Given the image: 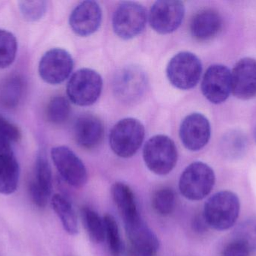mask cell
<instances>
[{
	"label": "cell",
	"instance_id": "9a60e30c",
	"mask_svg": "<svg viewBox=\"0 0 256 256\" xmlns=\"http://www.w3.org/2000/svg\"><path fill=\"white\" fill-rule=\"evenodd\" d=\"M232 93L238 99L248 100L256 96V60L242 59L232 72Z\"/></svg>",
	"mask_w": 256,
	"mask_h": 256
},
{
	"label": "cell",
	"instance_id": "7a4b0ae2",
	"mask_svg": "<svg viewBox=\"0 0 256 256\" xmlns=\"http://www.w3.org/2000/svg\"><path fill=\"white\" fill-rule=\"evenodd\" d=\"M214 171L207 164L194 162L188 165L180 175L179 190L190 201L204 199L214 186Z\"/></svg>",
	"mask_w": 256,
	"mask_h": 256
},
{
	"label": "cell",
	"instance_id": "d6986e66",
	"mask_svg": "<svg viewBox=\"0 0 256 256\" xmlns=\"http://www.w3.org/2000/svg\"><path fill=\"white\" fill-rule=\"evenodd\" d=\"M221 28L222 18L212 9H204L196 14L190 26L191 35L198 41L213 39L220 33Z\"/></svg>",
	"mask_w": 256,
	"mask_h": 256
},
{
	"label": "cell",
	"instance_id": "484cf974",
	"mask_svg": "<svg viewBox=\"0 0 256 256\" xmlns=\"http://www.w3.org/2000/svg\"><path fill=\"white\" fill-rule=\"evenodd\" d=\"M18 41L13 33L0 29V69L10 66L16 58Z\"/></svg>",
	"mask_w": 256,
	"mask_h": 256
},
{
	"label": "cell",
	"instance_id": "2e32d148",
	"mask_svg": "<svg viewBox=\"0 0 256 256\" xmlns=\"http://www.w3.org/2000/svg\"><path fill=\"white\" fill-rule=\"evenodd\" d=\"M102 10L94 1H84L78 5L69 18L70 28L78 36H88L98 31L102 22Z\"/></svg>",
	"mask_w": 256,
	"mask_h": 256
},
{
	"label": "cell",
	"instance_id": "7402d4cb",
	"mask_svg": "<svg viewBox=\"0 0 256 256\" xmlns=\"http://www.w3.org/2000/svg\"><path fill=\"white\" fill-rule=\"evenodd\" d=\"M51 204L66 232L76 235L79 231V223L72 203L63 195L56 194L51 198Z\"/></svg>",
	"mask_w": 256,
	"mask_h": 256
},
{
	"label": "cell",
	"instance_id": "ba28073f",
	"mask_svg": "<svg viewBox=\"0 0 256 256\" xmlns=\"http://www.w3.org/2000/svg\"><path fill=\"white\" fill-rule=\"evenodd\" d=\"M147 76L144 71L136 66H128L116 74L112 82L114 94L123 103L137 102L146 91Z\"/></svg>",
	"mask_w": 256,
	"mask_h": 256
},
{
	"label": "cell",
	"instance_id": "5b68a950",
	"mask_svg": "<svg viewBox=\"0 0 256 256\" xmlns=\"http://www.w3.org/2000/svg\"><path fill=\"white\" fill-rule=\"evenodd\" d=\"M103 80L96 71L81 69L69 80L67 94L69 99L79 106H90L97 102L102 94Z\"/></svg>",
	"mask_w": 256,
	"mask_h": 256
},
{
	"label": "cell",
	"instance_id": "4dcf8cb0",
	"mask_svg": "<svg viewBox=\"0 0 256 256\" xmlns=\"http://www.w3.org/2000/svg\"><path fill=\"white\" fill-rule=\"evenodd\" d=\"M154 210L160 216L171 214L176 207V195L170 188H162L155 192L152 198Z\"/></svg>",
	"mask_w": 256,
	"mask_h": 256
},
{
	"label": "cell",
	"instance_id": "cb8c5ba5",
	"mask_svg": "<svg viewBox=\"0 0 256 256\" xmlns=\"http://www.w3.org/2000/svg\"><path fill=\"white\" fill-rule=\"evenodd\" d=\"M220 146L221 150L226 159H238L248 150V138L240 131H230L222 137Z\"/></svg>",
	"mask_w": 256,
	"mask_h": 256
},
{
	"label": "cell",
	"instance_id": "3957f363",
	"mask_svg": "<svg viewBox=\"0 0 256 256\" xmlns=\"http://www.w3.org/2000/svg\"><path fill=\"white\" fill-rule=\"evenodd\" d=\"M143 159L146 166L154 174L166 175L177 164V147L170 137L155 135L146 142L143 149Z\"/></svg>",
	"mask_w": 256,
	"mask_h": 256
},
{
	"label": "cell",
	"instance_id": "4316f807",
	"mask_svg": "<svg viewBox=\"0 0 256 256\" xmlns=\"http://www.w3.org/2000/svg\"><path fill=\"white\" fill-rule=\"evenodd\" d=\"M70 114V103L63 96L52 98L46 107V118L52 124H63L67 121Z\"/></svg>",
	"mask_w": 256,
	"mask_h": 256
},
{
	"label": "cell",
	"instance_id": "9c48e42d",
	"mask_svg": "<svg viewBox=\"0 0 256 256\" xmlns=\"http://www.w3.org/2000/svg\"><path fill=\"white\" fill-rule=\"evenodd\" d=\"M52 162L63 180L75 188L86 183L88 174L82 161L66 146H58L51 150Z\"/></svg>",
	"mask_w": 256,
	"mask_h": 256
},
{
	"label": "cell",
	"instance_id": "83f0119b",
	"mask_svg": "<svg viewBox=\"0 0 256 256\" xmlns=\"http://www.w3.org/2000/svg\"><path fill=\"white\" fill-rule=\"evenodd\" d=\"M21 139L18 126L0 115V153H12V144Z\"/></svg>",
	"mask_w": 256,
	"mask_h": 256
},
{
	"label": "cell",
	"instance_id": "7c38bea8",
	"mask_svg": "<svg viewBox=\"0 0 256 256\" xmlns=\"http://www.w3.org/2000/svg\"><path fill=\"white\" fill-rule=\"evenodd\" d=\"M201 89L209 102L222 103L232 93L231 71L224 65H212L204 73Z\"/></svg>",
	"mask_w": 256,
	"mask_h": 256
},
{
	"label": "cell",
	"instance_id": "5bb4252c",
	"mask_svg": "<svg viewBox=\"0 0 256 256\" xmlns=\"http://www.w3.org/2000/svg\"><path fill=\"white\" fill-rule=\"evenodd\" d=\"M210 122L200 113H192L186 116L179 130L182 144L191 151H198L206 147L210 140Z\"/></svg>",
	"mask_w": 256,
	"mask_h": 256
},
{
	"label": "cell",
	"instance_id": "d4e9b609",
	"mask_svg": "<svg viewBox=\"0 0 256 256\" xmlns=\"http://www.w3.org/2000/svg\"><path fill=\"white\" fill-rule=\"evenodd\" d=\"M81 218L86 231L91 240L96 243H100L105 240V225L104 218L88 207L81 209Z\"/></svg>",
	"mask_w": 256,
	"mask_h": 256
},
{
	"label": "cell",
	"instance_id": "ac0fdd59",
	"mask_svg": "<svg viewBox=\"0 0 256 256\" xmlns=\"http://www.w3.org/2000/svg\"><path fill=\"white\" fill-rule=\"evenodd\" d=\"M74 135L78 145L91 150L102 143L104 128L98 117L91 114H82L75 121Z\"/></svg>",
	"mask_w": 256,
	"mask_h": 256
},
{
	"label": "cell",
	"instance_id": "f1b7e54d",
	"mask_svg": "<svg viewBox=\"0 0 256 256\" xmlns=\"http://www.w3.org/2000/svg\"><path fill=\"white\" fill-rule=\"evenodd\" d=\"M105 225V240L108 242L110 252L114 256H120L122 252V242L120 228L115 218L110 214L104 216Z\"/></svg>",
	"mask_w": 256,
	"mask_h": 256
},
{
	"label": "cell",
	"instance_id": "44dd1931",
	"mask_svg": "<svg viewBox=\"0 0 256 256\" xmlns=\"http://www.w3.org/2000/svg\"><path fill=\"white\" fill-rule=\"evenodd\" d=\"M19 179V164L14 153H0V194H13L18 189Z\"/></svg>",
	"mask_w": 256,
	"mask_h": 256
},
{
	"label": "cell",
	"instance_id": "d6a6232c",
	"mask_svg": "<svg viewBox=\"0 0 256 256\" xmlns=\"http://www.w3.org/2000/svg\"><path fill=\"white\" fill-rule=\"evenodd\" d=\"M251 252L243 243L232 240L222 251V256H250Z\"/></svg>",
	"mask_w": 256,
	"mask_h": 256
},
{
	"label": "cell",
	"instance_id": "1f68e13d",
	"mask_svg": "<svg viewBox=\"0 0 256 256\" xmlns=\"http://www.w3.org/2000/svg\"><path fill=\"white\" fill-rule=\"evenodd\" d=\"M19 8L26 21L34 22L44 16L48 6L45 1H22L20 2Z\"/></svg>",
	"mask_w": 256,
	"mask_h": 256
},
{
	"label": "cell",
	"instance_id": "f546056e",
	"mask_svg": "<svg viewBox=\"0 0 256 256\" xmlns=\"http://www.w3.org/2000/svg\"><path fill=\"white\" fill-rule=\"evenodd\" d=\"M232 240L243 243L251 252L256 251V217L242 222L233 233Z\"/></svg>",
	"mask_w": 256,
	"mask_h": 256
},
{
	"label": "cell",
	"instance_id": "8fae6325",
	"mask_svg": "<svg viewBox=\"0 0 256 256\" xmlns=\"http://www.w3.org/2000/svg\"><path fill=\"white\" fill-rule=\"evenodd\" d=\"M184 14L185 8L182 2L160 0L152 6L149 13V22L156 33L168 34L180 27Z\"/></svg>",
	"mask_w": 256,
	"mask_h": 256
},
{
	"label": "cell",
	"instance_id": "e0dca14e",
	"mask_svg": "<svg viewBox=\"0 0 256 256\" xmlns=\"http://www.w3.org/2000/svg\"><path fill=\"white\" fill-rule=\"evenodd\" d=\"M52 176L50 165L43 153L36 159L34 174L30 183L28 190L33 203L38 207H46L50 199Z\"/></svg>",
	"mask_w": 256,
	"mask_h": 256
},
{
	"label": "cell",
	"instance_id": "ffe728a7",
	"mask_svg": "<svg viewBox=\"0 0 256 256\" xmlns=\"http://www.w3.org/2000/svg\"><path fill=\"white\" fill-rule=\"evenodd\" d=\"M111 192L114 202L124 223L140 216L135 195L129 186L122 182H117L112 185Z\"/></svg>",
	"mask_w": 256,
	"mask_h": 256
},
{
	"label": "cell",
	"instance_id": "603a6c76",
	"mask_svg": "<svg viewBox=\"0 0 256 256\" xmlns=\"http://www.w3.org/2000/svg\"><path fill=\"white\" fill-rule=\"evenodd\" d=\"M25 91V82L19 75H13L0 84V105L4 108H16Z\"/></svg>",
	"mask_w": 256,
	"mask_h": 256
},
{
	"label": "cell",
	"instance_id": "30bf717a",
	"mask_svg": "<svg viewBox=\"0 0 256 256\" xmlns=\"http://www.w3.org/2000/svg\"><path fill=\"white\" fill-rule=\"evenodd\" d=\"M74 60L70 54L62 48L46 51L40 59L38 72L40 78L50 84H60L72 73Z\"/></svg>",
	"mask_w": 256,
	"mask_h": 256
},
{
	"label": "cell",
	"instance_id": "4fadbf2b",
	"mask_svg": "<svg viewBox=\"0 0 256 256\" xmlns=\"http://www.w3.org/2000/svg\"><path fill=\"white\" fill-rule=\"evenodd\" d=\"M130 251L132 256H155L160 247L156 234L141 216L124 223Z\"/></svg>",
	"mask_w": 256,
	"mask_h": 256
},
{
	"label": "cell",
	"instance_id": "6da1fadb",
	"mask_svg": "<svg viewBox=\"0 0 256 256\" xmlns=\"http://www.w3.org/2000/svg\"><path fill=\"white\" fill-rule=\"evenodd\" d=\"M240 210V199L234 192L220 191L207 200L202 214L209 228L226 231L236 223Z\"/></svg>",
	"mask_w": 256,
	"mask_h": 256
},
{
	"label": "cell",
	"instance_id": "836d02e7",
	"mask_svg": "<svg viewBox=\"0 0 256 256\" xmlns=\"http://www.w3.org/2000/svg\"><path fill=\"white\" fill-rule=\"evenodd\" d=\"M194 228L197 232H203L206 231L208 228L207 223H206V219H204L203 214L196 216L194 221Z\"/></svg>",
	"mask_w": 256,
	"mask_h": 256
},
{
	"label": "cell",
	"instance_id": "52a82bcc",
	"mask_svg": "<svg viewBox=\"0 0 256 256\" xmlns=\"http://www.w3.org/2000/svg\"><path fill=\"white\" fill-rule=\"evenodd\" d=\"M146 22L147 13L142 5L123 2L114 12L112 28L118 37L128 40L140 35L144 30Z\"/></svg>",
	"mask_w": 256,
	"mask_h": 256
},
{
	"label": "cell",
	"instance_id": "8992f818",
	"mask_svg": "<svg viewBox=\"0 0 256 256\" xmlns=\"http://www.w3.org/2000/svg\"><path fill=\"white\" fill-rule=\"evenodd\" d=\"M202 65L197 56L188 51L174 55L166 68L170 82L180 90L194 88L201 78Z\"/></svg>",
	"mask_w": 256,
	"mask_h": 256
},
{
	"label": "cell",
	"instance_id": "e575fe53",
	"mask_svg": "<svg viewBox=\"0 0 256 256\" xmlns=\"http://www.w3.org/2000/svg\"><path fill=\"white\" fill-rule=\"evenodd\" d=\"M254 138H255V141L256 142V126L255 128V131H254Z\"/></svg>",
	"mask_w": 256,
	"mask_h": 256
},
{
	"label": "cell",
	"instance_id": "277c9868",
	"mask_svg": "<svg viewBox=\"0 0 256 256\" xmlns=\"http://www.w3.org/2000/svg\"><path fill=\"white\" fill-rule=\"evenodd\" d=\"M144 138V126L136 119L129 117L114 126L110 134V145L116 155L126 159L136 153Z\"/></svg>",
	"mask_w": 256,
	"mask_h": 256
}]
</instances>
